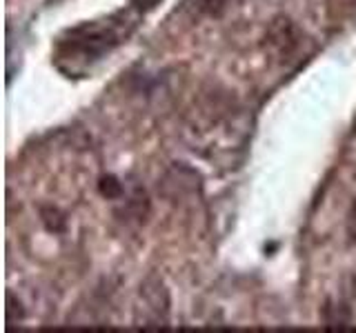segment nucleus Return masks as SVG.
<instances>
[{
    "instance_id": "7",
    "label": "nucleus",
    "mask_w": 356,
    "mask_h": 333,
    "mask_svg": "<svg viewBox=\"0 0 356 333\" xmlns=\"http://www.w3.org/2000/svg\"><path fill=\"white\" fill-rule=\"evenodd\" d=\"M352 302H354V307H356V271H354V276H352Z\"/></svg>"
},
{
    "instance_id": "5",
    "label": "nucleus",
    "mask_w": 356,
    "mask_h": 333,
    "mask_svg": "<svg viewBox=\"0 0 356 333\" xmlns=\"http://www.w3.org/2000/svg\"><path fill=\"white\" fill-rule=\"evenodd\" d=\"M227 0H201V9H205V12L209 14H218L222 7H225Z\"/></svg>"
},
{
    "instance_id": "1",
    "label": "nucleus",
    "mask_w": 356,
    "mask_h": 333,
    "mask_svg": "<svg viewBox=\"0 0 356 333\" xmlns=\"http://www.w3.org/2000/svg\"><path fill=\"white\" fill-rule=\"evenodd\" d=\"M127 25L123 18H105V21H87L76 27H69L56 42L53 60L60 71L69 76L85 74L94 62L123 44L127 38Z\"/></svg>"
},
{
    "instance_id": "2",
    "label": "nucleus",
    "mask_w": 356,
    "mask_h": 333,
    "mask_svg": "<svg viewBox=\"0 0 356 333\" xmlns=\"http://www.w3.org/2000/svg\"><path fill=\"white\" fill-rule=\"evenodd\" d=\"M165 295H167V291H165L163 282L154 280V278L140 287V298H142V302H145V304H149L147 311L151 313V316H154V322H160V313H165V316H167L169 300L160 302V298H165Z\"/></svg>"
},
{
    "instance_id": "4",
    "label": "nucleus",
    "mask_w": 356,
    "mask_h": 333,
    "mask_svg": "<svg viewBox=\"0 0 356 333\" xmlns=\"http://www.w3.org/2000/svg\"><path fill=\"white\" fill-rule=\"evenodd\" d=\"M163 3V0H131V5L136 12L140 14H149V12H154V9Z\"/></svg>"
},
{
    "instance_id": "6",
    "label": "nucleus",
    "mask_w": 356,
    "mask_h": 333,
    "mask_svg": "<svg viewBox=\"0 0 356 333\" xmlns=\"http://www.w3.org/2000/svg\"><path fill=\"white\" fill-rule=\"evenodd\" d=\"M347 231H350L352 240L356 242V204L352 207V211H350V220H347Z\"/></svg>"
},
{
    "instance_id": "3",
    "label": "nucleus",
    "mask_w": 356,
    "mask_h": 333,
    "mask_svg": "<svg viewBox=\"0 0 356 333\" xmlns=\"http://www.w3.org/2000/svg\"><path fill=\"white\" fill-rule=\"evenodd\" d=\"M101 194L107 198V200H118V198L125 194V185L116 176H105L101 180Z\"/></svg>"
}]
</instances>
